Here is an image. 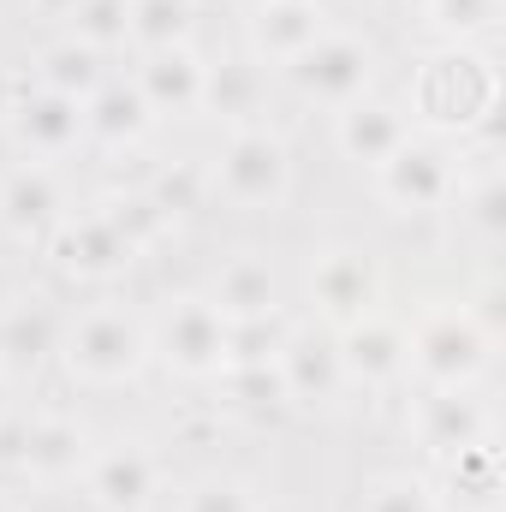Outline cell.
<instances>
[{"label":"cell","mask_w":506,"mask_h":512,"mask_svg":"<svg viewBox=\"0 0 506 512\" xmlns=\"http://www.w3.org/2000/svg\"><path fill=\"white\" fill-rule=\"evenodd\" d=\"M292 185H298V161L274 120L221 131V143L209 149V209L280 215L292 203Z\"/></svg>","instance_id":"3"},{"label":"cell","mask_w":506,"mask_h":512,"mask_svg":"<svg viewBox=\"0 0 506 512\" xmlns=\"http://www.w3.org/2000/svg\"><path fill=\"white\" fill-rule=\"evenodd\" d=\"M0 512H30V495L12 483V489H0Z\"/></svg>","instance_id":"35"},{"label":"cell","mask_w":506,"mask_h":512,"mask_svg":"<svg viewBox=\"0 0 506 512\" xmlns=\"http://www.w3.org/2000/svg\"><path fill=\"white\" fill-rule=\"evenodd\" d=\"M203 0H126V54H161L197 42Z\"/></svg>","instance_id":"26"},{"label":"cell","mask_w":506,"mask_h":512,"mask_svg":"<svg viewBox=\"0 0 506 512\" xmlns=\"http://www.w3.org/2000/svg\"><path fill=\"white\" fill-rule=\"evenodd\" d=\"M274 376H280V393H286V411L328 417L352 399L334 328H322V322H286V334L274 346Z\"/></svg>","instance_id":"10"},{"label":"cell","mask_w":506,"mask_h":512,"mask_svg":"<svg viewBox=\"0 0 506 512\" xmlns=\"http://www.w3.org/2000/svg\"><path fill=\"white\" fill-rule=\"evenodd\" d=\"M24 72L12 66V60H0V131H6V120H12V108H18V96H24Z\"/></svg>","instance_id":"32"},{"label":"cell","mask_w":506,"mask_h":512,"mask_svg":"<svg viewBox=\"0 0 506 512\" xmlns=\"http://www.w3.org/2000/svg\"><path fill=\"white\" fill-rule=\"evenodd\" d=\"M501 6L506 0H417V18L435 42H477L495 48L501 30Z\"/></svg>","instance_id":"28"},{"label":"cell","mask_w":506,"mask_h":512,"mask_svg":"<svg viewBox=\"0 0 506 512\" xmlns=\"http://www.w3.org/2000/svg\"><path fill=\"white\" fill-rule=\"evenodd\" d=\"M399 108H405L411 131L441 137V143H471V137L495 131V114H501V66H495V48L435 42L411 66Z\"/></svg>","instance_id":"1"},{"label":"cell","mask_w":506,"mask_h":512,"mask_svg":"<svg viewBox=\"0 0 506 512\" xmlns=\"http://www.w3.org/2000/svg\"><path fill=\"white\" fill-rule=\"evenodd\" d=\"M60 30L72 42L96 48L102 60H114V54H126V0H78Z\"/></svg>","instance_id":"31"},{"label":"cell","mask_w":506,"mask_h":512,"mask_svg":"<svg viewBox=\"0 0 506 512\" xmlns=\"http://www.w3.org/2000/svg\"><path fill=\"white\" fill-rule=\"evenodd\" d=\"M405 435L423 447V459H447L471 441L495 435L489 387H405Z\"/></svg>","instance_id":"13"},{"label":"cell","mask_w":506,"mask_h":512,"mask_svg":"<svg viewBox=\"0 0 506 512\" xmlns=\"http://www.w3.org/2000/svg\"><path fill=\"white\" fill-rule=\"evenodd\" d=\"M268 78H274V72H262L245 48H239V54H221V60H209L203 114H209L221 131L268 120Z\"/></svg>","instance_id":"23"},{"label":"cell","mask_w":506,"mask_h":512,"mask_svg":"<svg viewBox=\"0 0 506 512\" xmlns=\"http://www.w3.org/2000/svg\"><path fill=\"white\" fill-rule=\"evenodd\" d=\"M108 72H114V60H102L96 48L72 42L66 30H60V36H48V42L30 54V66H24V78H30L36 90L72 96V102H90V96H96V84H102Z\"/></svg>","instance_id":"25"},{"label":"cell","mask_w":506,"mask_h":512,"mask_svg":"<svg viewBox=\"0 0 506 512\" xmlns=\"http://www.w3.org/2000/svg\"><path fill=\"white\" fill-rule=\"evenodd\" d=\"M137 191H143V197H149L173 227H185V221L209 215V155L161 161V167H149V173L137 179Z\"/></svg>","instance_id":"27"},{"label":"cell","mask_w":506,"mask_h":512,"mask_svg":"<svg viewBox=\"0 0 506 512\" xmlns=\"http://www.w3.org/2000/svg\"><path fill=\"white\" fill-rule=\"evenodd\" d=\"M221 6H227L233 18H245V12H256V6H262V0H221Z\"/></svg>","instance_id":"36"},{"label":"cell","mask_w":506,"mask_h":512,"mask_svg":"<svg viewBox=\"0 0 506 512\" xmlns=\"http://www.w3.org/2000/svg\"><path fill=\"white\" fill-rule=\"evenodd\" d=\"M0 143L12 149V161L72 167L78 155H90V143H84V102L24 84V96H18V108H12L6 131H0Z\"/></svg>","instance_id":"15"},{"label":"cell","mask_w":506,"mask_h":512,"mask_svg":"<svg viewBox=\"0 0 506 512\" xmlns=\"http://www.w3.org/2000/svg\"><path fill=\"white\" fill-rule=\"evenodd\" d=\"M203 292H209V304H215L233 328L280 322V316H286V280H280V268H274V256H268V251L221 256Z\"/></svg>","instance_id":"19"},{"label":"cell","mask_w":506,"mask_h":512,"mask_svg":"<svg viewBox=\"0 0 506 512\" xmlns=\"http://www.w3.org/2000/svg\"><path fill=\"white\" fill-rule=\"evenodd\" d=\"M435 495L453 501L459 512H495L501 507V447L495 435L489 441H471L447 459H435Z\"/></svg>","instance_id":"24"},{"label":"cell","mask_w":506,"mask_h":512,"mask_svg":"<svg viewBox=\"0 0 506 512\" xmlns=\"http://www.w3.org/2000/svg\"><path fill=\"white\" fill-rule=\"evenodd\" d=\"M149 316V352L167 376L191 387H221V376L233 370V322L209 304L203 286H179L161 292Z\"/></svg>","instance_id":"4"},{"label":"cell","mask_w":506,"mask_h":512,"mask_svg":"<svg viewBox=\"0 0 506 512\" xmlns=\"http://www.w3.org/2000/svg\"><path fill=\"white\" fill-rule=\"evenodd\" d=\"M36 256H42L60 280H72V286H114V280H126L131 268L143 262L137 239L120 227V215L108 209V197L72 203V209L60 215V227L42 239Z\"/></svg>","instance_id":"6"},{"label":"cell","mask_w":506,"mask_h":512,"mask_svg":"<svg viewBox=\"0 0 506 512\" xmlns=\"http://www.w3.org/2000/svg\"><path fill=\"white\" fill-rule=\"evenodd\" d=\"M495 334L459 304H429L417 310V322H405V387H489L495 370Z\"/></svg>","instance_id":"5"},{"label":"cell","mask_w":506,"mask_h":512,"mask_svg":"<svg viewBox=\"0 0 506 512\" xmlns=\"http://www.w3.org/2000/svg\"><path fill=\"white\" fill-rule=\"evenodd\" d=\"M72 167H42V161H0V233L18 251H42V239L60 227L72 209Z\"/></svg>","instance_id":"14"},{"label":"cell","mask_w":506,"mask_h":512,"mask_svg":"<svg viewBox=\"0 0 506 512\" xmlns=\"http://www.w3.org/2000/svg\"><path fill=\"white\" fill-rule=\"evenodd\" d=\"M334 346H340V370L352 393L364 399H387V393H405L411 370H405V316L399 310H370L346 328H334Z\"/></svg>","instance_id":"16"},{"label":"cell","mask_w":506,"mask_h":512,"mask_svg":"<svg viewBox=\"0 0 506 512\" xmlns=\"http://www.w3.org/2000/svg\"><path fill=\"white\" fill-rule=\"evenodd\" d=\"M286 96L316 108V114H340L352 108L358 96H370L381 84V42L352 30V24H334L316 48H304L286 72H280Z\"/></svg>","instance_id":"7"},{"label":"cell","mask_w":506,"mask_h":512,"mask_svg":"<svg viewBox=\"0 0 506 512\" xmlns=\"http://www.w3.org/2000/svg\"><path fill=\"white\" fill-rule=\"evenodd\" d=\"M96 423L72 405H36L30 411V447H24V465H18V489L24 495H60V489H78L90 453H96Z\"/></svg>","instance_id":"12"},{"label":"cell","mask_w":506,"mask_h":512,"mask_svg":"<svg viewBox=\"0 0 506 512\" xmlns=\"http://www.w3.org/2000/svg\"><path fill=\"white\" fill-rule=\"evenodd\" d=\"M78 489L90 512H161L173 495V465L149 441H96Z\"/></svg>","instance_id":"9"},{"label":"cell","mask_w":506,"mask_h":512,"mask_svg":"<svg viewBox=\"0 0 506 512\" xmlns=\"http://www.w3.org/2000/svg\"><path fill=\"white\" fill-rule=\"evenodd\" d=\"M304 304H310V322L346 328L387 304V274L364 245H322L310 251V268H304Z\"/></svg>","instance_id":"11"},{"label":"cell","mask_w":506,"mask_h":512,"mask_svg":"<svg viewBox=\"0 0 506 512\" xmlns=\"http://www.w3.org/2000/svg\"><path fill=\"white\" fill-rule=\"evenodd\" d=\"M60 328H66V310L48 298V292H24L6 316H0V364L30 382L54 352H60Z\"/></svg>","instance_id":"22"},{"label":"cell","mask_w":506,"mask_h":512,"mask_svg":"<svg viewBox=\"0 0 506 512\" xmlns=\"http://www.w3.org/2000/svg\"><path fill=\"white\" fill-rule=\"evenodd\" d=\"M60 376L84 393H120L137 387L149 376L155 352H149V316L131 304V298H90L78 310H66V328H60V352H54Z\"/></svg>","instance_id":"2"},{"label":"cell","mask_w":506,"mask_h":512,"mask_svg":"<svg viewBox=\"0 0 506 512\" xmlns=\"http://www.w3.org/2000/svg\"><path fill=\"white\" fill-rule=\"evenodd\" d=\"M459 173H465L459 143H441V137L411 131V137H405V149L370 173V191H376L381 209H387V215H399V221H441V215L453 209Z\"/></svg>","instance_id":"8"},{"label":"cell","mask_w":506,"mask_h":512,"mask_svg":"<svg viewBox=\"0 0 506 512\" xmlns=\"http://www.w3.org/2000/svg\"><path fill=\"white\" fill-rule=\"evenodd\" d=\"M358 512H447L429 471H376L358 489Z\"/></svg>","instance_id":"29"},{"label":"cell","mask_w":506,"mask_h":512,"mask_svg":"<svg viewBox=\"0 0 506 512\" xmlns=\"http://www.w3.org/2000/svg\"><path fill=\"white\" fill-rule=\"evenodd\" d=\"M334 120V149H340V161L346 167H358V173H376L381 161H393L399 149H405V137H411V120H405V108L393 102V96H358L352 108H340V114H328Z\"/></svg>","instance_id":"20"},{"label":"cell","mask_w":506,"mask_h":512,"mask_svg":"<svg viewBox=\"0 0 506 512\" xmlns=\"http://www.w3.org/2000/svg\"><path fill=\"white\" fill-rule=\"evenodd\" d=\"M18 298H24V280H18V274H12V268L0 262V316H6V310H12Z\"/></svg>","instance_id":"33"},{"label":"cell","mask_w":506,"mask_h":512,"mask_svg":"<svg viewBox=\"0 0 506 512\" xmlns=\"http://www.w3.org/2000/svg\"><path fill=\"white\" fill-rule=\"evenodd\" d=\"M137 96L149 102L155 126H173V120H197L203 114V84H209V54L197 42L185 48H161V54H137L126 66Z\"/></svg>","instance_id":"18"},{"label":"cell","mask_w":506,"mask_h":512,"mask_svg":"<svg viewBox=\"0 0 506 512\" xmlns=\"http://www.w3.org/2000/svg\"><path fill=\"white\" fill-rule=\"evenodd\" d=\"M334 24H340V18H334L328 0H262L256 12L239 18V30H245V54H251L262 72H274V78H280L304 48H316Z\"/></svg>","instance_id":"17"},{"label":"cell","mask_w":506,"mask_h":512,"mask_svg":"<svg viewBox=\"0 0 506 512\" xmlns=\"http://www.w3.org/2000/svg\"><path fill=\"white\" fill-rule=\"evenodd\" d=\"M149 137H155V114L137 96L131 72H108L96 84V96L84 102V143L114 161V155H137Z\"/></svg>","instance_id":"21"},{"label":"cell","mask_w":506,"mask_h":512,"mask_svg":"<svg viewBox=\"0 0 506 512\" xmlns=\"http://www.w3.org/2000/svg\"><path fill=\"white\" fill-rule=\"evenodd\" d=\"M167 507L173 512H268L251 477H233V471H209V477L185 483L179 495H167Z\"/></svg>","instance_id":"30"},{"label":"cell","mask_w":506,"mask_h":512,"mask_svg":"<svg viewBox=\"0 0 506 512\" xmlns=\"http://www.w3.org/2000/svg\"><path fill=\"white\" fill-rule=\"evenodd\" d=\"M18 376H12V370H6V364H0V417H6V411H12V405H18Z\"/></svg>","instance_id":"34"}]
</instances>
